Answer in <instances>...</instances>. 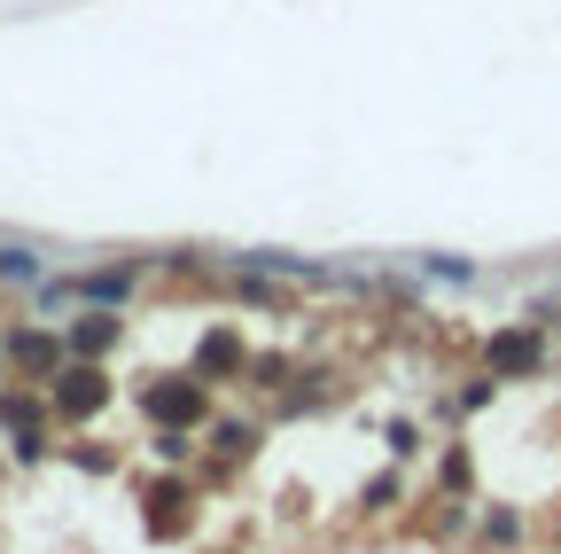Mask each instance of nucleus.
Returning a JSON list of instances; mask_svg holds the SVG:
<instances>
[{
    "label": "nucleus",
    "instance_id": "1",
    "mask_svg": "<svg viewBox=\"0 0 561 554\" xmlns=\"http://www.w3.org/2000/svg\"><path fill=\"white\" fill-rule=\"evenodd\" d=\"M47 398H55V414L87 422V414L110 398V383H102V368H70V375H55V383H47Z\"/></svg>",
    "mask_w": 561,
    "mask_h": 554
},
{
    "label": "nucleus",
    "instance_id": "2",
    "mask_svg": "<svg viewBox=\"0 0 561 554\" xmlns=\"http://www.w3.org/2000/svg\"><path fill=\"white\" fill-rule=\"evenodd\" d=\"M140 406H149V414H157V422H180V430H187V422H203V414H210L195 383H180V391H172V383H157V391H149V398H140Z\"/></svg>",
    "mask_w": 561,
    "mask_h": 554
},
{
    "label": "nucleus",
    "instance_id": "3",
    "mask_svg": "<svg viewBox=\"0 0 561 554\" xmlns=\"http://www.w3.org/2000/svg\"><path fill=\"white\" fill-rule=\"evenodd\" d=\"M70 343H79V352H87V360H102V352H110V343H117V320H110V313L94 305V313H79V328H70Z\"/></svg>",
    "mask_w": 561,
    "mask_h": 554
},
{
    "label": "nucleus",
    "instance_id": "4",
    "mask_svg": "<svg viewBox=\"0 0 561 554\" xmlns=\"http://www.w3.org/2000/svg\"><path fill=\"white\" fill-rule=\"evenodd\" d=\"M491 368H507V375H523V368H538V336H500V343H491Z\"/></svg>",
    "mask_w": 561,
    "mask_h": 554
},
{
    "label": "nucleus",
    "instance_id": "5",
    "mask_svg": "<svg viewBox=\"0 0 561 554\" xmlns=\"http://www.w3.org/2000/svg\"><path fill=\"white\" fill-rule=\"evenodd\" d=\"M125 290H133V273H125V265H117V273H87V282H79L87 305H125Z\"/></svg>",
    "mask_w": 561,
    "mask_h": 554
},
{
    "label": "nucleus",
    "instance_id": "6",
    "mask_svg": "<svg viewBox=\"0 0 561 554\" xmlns=\"http://www.w3.org/2000/svg\"><path fill=\"white\" fill-rule=\"evenodd\" d=\"M9 352H16L24 368H55V360H62V343H55V336H39V328H24V336L9 343Z\"/></svg>",
    "mask_w": 561,
    "mask_h": 554
},
{
    "label": "nucleus",
    "instance_id": "7",
    "mask_svg": "<svg viewBox=\"0 0 561 554\" xmlns=\"http://www.w3.org/2000/svg\"><path fill=\"white\" fill-rule=\"evenodd\" d=\"M195 368H203V375H227V368H242V343H234V336H210L203 352H195Z\"/></svg>",
    "mask_w": 561,
    "mask_h": 554
},
{
    "label": "nucleus",
    "instance_id": "8",
    "mask_svg": "<svg viewBox=\"0 0 561 554\" xmlns=\"http://www.w3.org/2000/svg\"><path fill=\"white\" fill-rule=\"evenodd\" d=\"M0 273H9V282H39V258L32 250H0Z\"/></svg>",
    "mask_w": 561,
    "mask_h": 554
},
{
    "label": "nucleus",
    "instance_id": "9",
    "mask_svg": "<svg viewBox=\"0 0 561 554\" xmlns=\"http://www.w3.org/2000/svg\"><path fill=\"white\" fill-rule=\"evenodd\" d=\"M250 445H257L250 422H227V430H219V453H250Z\"/></svg>",
    "mask_w": 561,
    "mask_h": 554
},
{
    "label": "nucleus",
    "instance_id": "10",
    "mask_svg": "<svg viewBox=\"0 0 561 554\" xmlns=\"http://www.w3.org/2000/svg\"><path fill=\"white\" fill-rule=\"evenodd\" d=\"M0 360H9V352H0Z\"/></svg>",
    "mask_w": 561,
    "mask_h": 554
}]
</instances>
